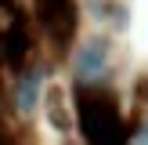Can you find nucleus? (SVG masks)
<instances>
[{
    "label": "nucleus",
    "instance_id": "f257e3e1",
    "mask_svg": "<svg viewBox=\"0 0 148 145\" xmlns=\"http://www.w3.org/2000/svg\"><path fill=\"white\" fill-rule=\"evenodd\" d=\"M40 18H43V26H47L51 33L62 36L65 29H69V22H72L69 0H40Z\"/></svg>",
    "mask_w": 148,
    "mask_h": 145
},
{
    "label": "nucleus",
    "instance_id": "f03ea898",
    "mask_svg": "<svg viewBox=\"0 0 148 145\" xmlns=\"http://www.w3.org/2000/svg\"><path fill=\"white\" fill-rule=\"evenodd\" d=\"M105 62H108L105 44H98V40L83 44V47L76 51V69H79V72H87V76H98V72L105 69Z\"/></svg>",
    "mask_w": 148,
    "mask_h": 145
},
{
    "label": "nucleus",
    "instance_id": "7ed1b4c3",
    "mask_svg": "<svg viewBox=\"0 0 148 145\" xmlns=\"http://www.w3.org/2000/svg\"><path fill=\"white\" fill-rule=\"evenodd\" d=\"M36 94H40V76L36 72H25V76L18 80V94H14V102H18V109H36Z\"/></svg>",
    "mask_w": 148,
    "mask_h": 145
},
{
    "label": "nucleus",
    "instance_id": "20e7f679",
    "mask_svg": "<svg viewBox=\"0 0 148 145\" xmlns=\"http://www.w3.org/2000/svg\"><path fill=\"white\" fill-rule=\"evenodd\" d=\"M145 142H148V127H145Z\"/></svg>",
    "mask_w": 148,
    "mask_h": 145
}]
</instances>
